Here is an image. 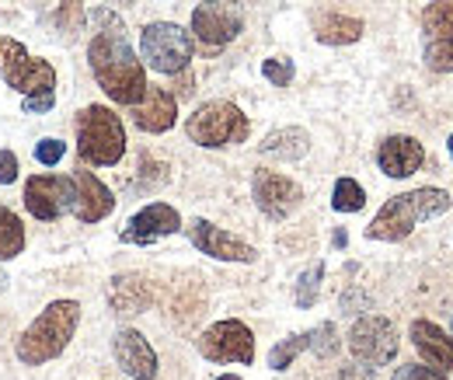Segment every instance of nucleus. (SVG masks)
Here are the masks:
<instances>
[{
  "label": "nucleus",
  "mask_w": 453,
  "mask_h": 380,
  "mask_svg": "<svg viewBox=\"0 0 453 380\" xmlns=\"http://www.w3.org/2000/svg\"><path fill=\"white\" fill-rule=\"evenodd\" d=\"M88 63L102 84V91L112 98L115 105H136L147 95V70L136 59L133 46L126 43L122 32H98L88 46Z\"/></svg>",
  "instance_id": "nucleus-1"
},
{
  "label": "nucleus",
  "mask_w": 453,
  "mask_h": 380,
  "mask_svg": "<svg viewBox=\"0 0 453 380\" xmlns=\"http://www.w3.org/2000/svg\"><path fill=\"white\" fill-rule=\"evenodd\" d=\"M447 210H450V192H443V189L426 185V189L401 192L377 210V217L366 227V237L370 241H404L418 223L443 217Z\"/></svg>",
  "instance_id": "nucleus-2"
},
{
  "label": "nucleus",
  "mask_w": 453,
  "mask_h": 380,
  "mask_svg": "<svg viewBox=\"0 0 453 380\" xmlns=\"http://www.w3.org/2000/svg\"><path fill=\"white\" fill-rule=\"evenodd\" d=\"M77 325H81V304L77 300H53L18 338V349H14L18 360L25 367H42V363L57 360L70 345Z\"/></svg>",
  "instance_id": "nucleus-3"
},
{
  "label": "nucleus",
  "mask_w": 453,
  "mask_h": 380,
  "mask_svg": "<svg viewBox=\"0 0 453 380\" xmlns=\"http://www.w3.org/2000/svg\"><path fill=\"white\" fill-rule=\"evenodd\" d=\"M77 154L91 167H115L126 154V126L112 109L88 105L81 109L77 122Z\"/></svg>",
  "instance_id": "nucleus-4"
},
{
  "label": "nucleus",
  "mask_w": 453,
  "mask_h": 380,
  "mask_svg": "<svg viewBox=\"0 0 453 380\" xmlns=\"http://www.w3.org/2000/svg\"><path fill=\"white\" fill-rule=\"evenodd\" d=\"M185 133L192 143L217 151L230 143H244L251 133V122L234 102H206L185 119Z\"/></svg>",
  "instance_id": "nucleus-5"
},
{
  "label": "nucleus",
  "mask_w": 453,
  "mask_h": 380,
  "mask_svg": "<svg viewBox=\"0 0 453 380\" xmlns=\"http://www.w3.org/2000/svg\"><path fill=\"white\" fill-rule=\"evenodd\" d=\"M0 77L7 88H14L25 98L35 95H57V70L46 59H32L18 39L0 35Z\"/></svg>",
  "instance_id": "nucleus-6"
},
{
  "label": "nucleus",
  "mask_w": 453,
  "mask_h": 380,
  "mask_svg": "<svg viewBox=\"0 0 453 380\" xmlns=\"http://www.w3.org/2000/svg\"><path fill=\"white\" fill-rule=\"evenodd\" d=\"M192 35L174 21H154L140 32V59L157 74H181L192 63Z\"/></svg>",
  "instance_id": "nucleus-7"
},
{
  "label": "nucleus",
  "mask_w": 453,
  "mask_h": 380,
  "mask_svg": "<svg viewBox=\"0 0 453 380\" xmlns=\"http://www.w3.org/2000/svg\"><path fill=\"white\" fill-rule=\"evenodd\" d=\"M199 353L210 360V363H241V367H251L255 363V335L251 328L237 318H226L210 325L199 335Z\"/></svg>",
  "instance_id": "nucleus-8"
},
{
  "label": "nucleus",
  "mask_w": 453,
  "mask_h": 380,
  "mask_svg": "<svg viewBox=\"0 0 453 380\" xmlns=\"http://www.w3.org/2000/svg\"><path fill=\"white\" fill-rule=\"evenodd\" d=\"M426 66L433 74H453V0H436L422 11Z\"/></svg>",
  "instance_id": "nucleus-9"
},
{
  "label": "nucleus",
  "mask_w": 453,
  "mask_h": 380,
  "mask_svg": "<svg viewBox=\"0 0 453 380\" xmlns=\"http://www.w3.org/2000/svg\"><path fill=\"white\" fill-rule=\"evenodd\" d=\"M241 28H244V11L234 0H206L192 11V32L210 50L234 43L241 35Z\"/></svg>",
  "instance_id": "nucleus-10"
},
{
  "label": "nucleus",
  "mask_w": 453,
  "mask_h": 380,
  "mask_svg": "<svg viewBox=\"0 0 453 380\" xmlns=\"http://www.w3.org/2000/svg\"><path fill=\"white\" fill-rule=\"evenodd\" d=\"M349 349L356 360L370 363V367H384L397 356V331L388 318L380 314H366L349 328Z\"/></svg>",
  "instance_id": "nucleus-11"
},
{
  "label": "nucleus",
  "mask_w": 453,
  "mask_h": 380,
  "mask_svg": "<svg viewBox=\"0 0 453 380\" xmlns=\"http://www.w3.org/2000/svg\"><path fill=\"white\" fill-rule=\"evenodd\" d=\"M251 196H255V206L265 213L269 220H286L293 217L303 203V189L286 178L280 171H269V167H258L255 178H251Z\"/></svg>",
  "instance_id": "nucleus-12"
},
{
  "label": "nucleus",
  "mask_w": 453,
  "mask_h": 380,
  "mask_svg": "<svg viewBox=\"0 0 453 380\" xmlns=\"http://www.w3.org/2000/svg\"><path fill=\"white\" fill-rule=\"evenodd\" d=\"M25 206L35 220H59L73 210V178L70 174H35L25 182Z\"/></svg>",
  "instance_id": "nucleus-13"
},
{
  "label": "nucleus",
  "mask_w": 453,
  "mask_h": 380,
  "mask_svg": "<svg viewBox=\"0 0 453 380\" xmlns=\"http://www.w3.org/2000/svg\"><path fill=\"white\" fill-rule=\"evenodd\" d=\"M188 241H192L203 255L220 259V262H255V259H258V252H255L248 241H241L237 234H230V230L210 223V220H192V223H188Z\"/></svg>",
  "instance_id": "nucleus-14"
},
{
  "label": "nucleus",
  "mask_w": 453,
  "mask_h": 380,
  "mask_svg": "<svg viewBox=\"0 0 453 380\" xmlns=\"http://www.w3.org/2000/svg\"><path fill=\"white\" fill-rule=\"evenodd\" d=\"M115 363L126 377L133 380H154L157 377V353L154 345L136 331V328H119L112 338Z\"/></svg>",
  "instance_id": "nucleus-15"
},
{
  "label": "nucleus",
  "mask_w": 453,
  "mask_h": 380,
  "mask_svg": "<svg viewBox=\"0 0 453 380\" xmlns=\"http://www.w3.org/2000/svg\"><path fill=\"white\" fill-rule=\"evenodd\" d=\"M178 230H181L178 210L168 206V203H150V206H143L140 213H133V217L126 220L119 237L126 244H154V241H161L168 234H178Z\"/></svg>",
  "instance_id": "nucleus-16"
},
{
  "label": "nucleus",
  "mask_w": 453,
  "mask_h": 380,
  "mask_svg": "<svg viewBox=\"0 0 453 380\" xmlns=\"http://www.w3.org/2000/svg\"><path fill=\"white\" fill-rule=\"evenodd\" d=\"M73 217L81 223H98L115 210V196L105 182H98V174L91 171H73Z\"/></svg>",
  "instance_id": "nucleus-17"
},
{
  "label": "nucleus",
  "mask_w": 453,
  "mask_h": 380,
  "mask_svg": "<svg viewBox=\"0 0 453 380\" xmlns=\"http://www.w3.org/2000/svg\"><path fill=\"white\" fill-rule=\"evenodd\" d=\"M129 115L143 133H168L178 122V98L165 88H147V95L136 105H129Z\"/></svg>",
  "instance_id": "nucleus-18"
},
{
  "label": "nucleus",
  "mask_w": 453,
  "mask_h": 380,
  "mask_svg": "<svg viewBox=\"0 0 453 380\" xmlns=\"http://www.w3.org/2000/svg\"><path fill=\"white\" fill-rule=\"evenodd\" d=\"M426 161V151L415 136H388L377 151V164L388 178H408Z\"/></svg>",
  "instance_id": "nucleus-19"
},
{
  "label": "nucleus",
  "mask_w": 453,
  "mask_h": 380,
  "mask_svg": "<svg viewBox=\"0 0 453 380\" xmlns=\"http://www.w3.org/2000/svg\"><path fill=\"white\" fill-rule=\"evenodd\" d=\"M411 342H415V349L422 353V360H426L429 367H436V370H443V374L453 370V338L440 325H433V322H426V318L411 322Z\"/></svg>",
  "instance_id": "nucleus-20"
},
{
  "label": "nucleus",
  "mask_w": 453,
  "mask_h": 380,
  "mask_svg": "<svg viewBox=\"0 0 453 380\" xmlns=\"http://www.w3.org/2000/svg\"><path fill=\"white\" fill-rule=\"evenodd\" d=\"M311 147V136L300 129V126H286V129H276L262 140V154L269 158H280V161H300Z\"/></svg>",
  "instance_id": "nucleus-21"
},
{
  "label": "nucleus",
  "mask_w": 453,
  "mask_h": 380,
  "mask_svg": "<svg viewBox=\"0 0 453 380\" xmlns=\"http://www.w3.org/2000/svg\"><path fill=\"white\" fill-rule=\"evenodd\" d=\"M314 32L325 46H349L363 35V21L359 18H345V14H321L314 21Z\"/></svg>",
  "instance_id": "nucleus-22"
},
{
  "label": "nucleus",
  "mask_w": 453,
  "mask_h": 380,
  "mask_svg": "<svg viewBox=\"0 0 453 380\" xmlns=\"http://www.w3.org/2000/svg\"><path fill=\"white\" fill-rule=\"evenodd\" d=\"M25 252V223L18 213H11L7 206H0V262L14 259Z\"/></svg>",
  "instance_id": "nucleus-23"
},
{
  "label": "nucleus",
  "mask_w": 453,
  "mask_h": 380,
  "mask_svg": "<svg viewBox=\"0 0 453 380\" xmlns=\"http://www.w3.org/2000/svg\"><path fill=\"white\" fill-rule=\"evenodd\" d=\"M366 206V192L356 178H339L335 182V192H332V210L339 213H359Z\"/></svg>",
  "instance_id": "nucleus-24"
},
{
  "label": "nucleus",
  "mask_w": 453,
  "mask_h": 380,
  "mask_svg": "<svg viewBox=\"0 0 453 380\" xmlns=\"http://www.w3.org/2000/svg\"><path fill=\"white\" fill-rule=\"evenodd\" d=\"M321 279H325V266H321V262H318V266H311V269L296 279V297H293V300H296V307H314V304H318Z\"/></svg>",
  "instance_id": "nucleus-25"
},
{
  "label": "nucleus",
  "mask_w": 453,
  "mask_h": 380,
  "mask_svg": "<svg viewBox=\"0 0 453 380\" xmlns=\"http://www.w3.org/2000/svg\"><path fill=\"white\" fill-rule=\"evenodd\" d=\"M303 349H307V335H289V338H283L280 345H273V353H269V367H273V370L293 367V360H296Z\"/></svg>",
  "instance_id": "nucleus-26"
},
{
  "label": "nucleus",
  "mask_w": 453,
  "mask_h": 380,
  "mask_svg": "<svg viewBox=\"0 0 453 380\" xmlns=\"http://www.w3.org/2000/svg\"><path fill=\"white\" fill-rule=\"evenodd\" d=\"M57 28L66 35H77L84 28V4L81 0H63L57 11Z\"/></svg>",
  "instance_id": "nucleus-27"
},
{
  "label": "nucleus",
  "mask_w": 453,
  "mask_h": 380,
  "mask_svg": "<svg viewBox=\"0 0 453 380\" xmlns=\"http://www.w3.org/2000/svg\"><path fill=\"white\" fill-rule=\"evenodd\" d=\"M307 349H314L318 356H332L335 349H339V331H335V325H318L311 335H307Z\"/></svg>",
  "instance_id": "nucleus-28"
},
{
  "label": "nucleus",
  "mask_w": 453,
  "mask_h": 380,
  "mask_svg": "<svg viewBox=\"0 0 453 380\" xmlns=\"http://www.w3.org/2000/svg\"><path fill=\"white\" fill-rule=\"evenodd\" d=\"M262 74H265V81H269V84L286 88V84L293 81V59H286V56H273V59H265V63H262Z\"/></svg>",
  "instance_id": "nucleus-29"
},
{
  "label": "nucleus",
  "mask_w": 453,
  "mask_h": 380,
  "mask_svg": "<svg viewBox=\"0 0 453 380\" xmlns=\"http://www.w3.org/2000/svg\"><path fill=\"white\" fill-rule=\"evenodd\" d=\"M63 154H66V143L57 140V136H50V140L35 143V161L46 164V167H57V164L63 161Z\"/></svg>",
  "instance_id": "nucleus-30"
},
{
  "label": "nucleus",
  "mask_w": 453,
  "mask_h": 380,
  "mask_svg": "<svg viewBox=\"0 0 453 380\" xmlns=\"http://www.w3.org/2000/svg\"><path fill=\"white\" fill-rule=\"evenodd\" d=\"M395 380H450L443 370L429 367V363H411V367H401L395 374Z\"/></svg>",
  "instance_id": "nucleus-31"
},
{
  "label": "nucleus",
  "mask_w": 453,
  "mask_h": 380,
  "mask_svg": "<svg viewBox=\"0 0 453 380\" xmlns=\"http://www.w3.org/2000/svg\"><path fill=\"white\" fill-rule=\"evenodd\" d=\"M18 182V158L14 151H0V185H14Z\"/></svg>",
  "instance_id": "nucleus-32"
},
{
  "label": "nucleus",
  "mask_w": 453,
  "mask_h": 380,
  "mask_svg": "<svg viewBox=\"0 0 453 380\" xmlns=\"http://www.w3.org/2000/svg\"><path fill=\"white\" fill-rule=\"evenodd\" d=\"M57 105V95H35V98H25V112H50Z\"/></svg>",
  "instance_id": "nucleus-33"
},
{
  "label": "nucleus",
  "mask_w": 453,
  "mask_h": 380,
  "mask_svg": "<svg viewBox=\"0 0 453 380\" xmlns=\"http://www.w3.org/2000/svg\"><path fill=\"white\" fill-rule=\"evenodd\" d=\"M217 380H241V377H237V374H220Z\"/></svg>",
  "instance_id": "nucleus-34"
},
{
  "label": "nucleus",
  "mask_w": 453,
  "mask_h": 380,
  "mask_svg": "<svg viewBox=\"0 0 453 380\" xmlns=\"http://www.w3.org/2000/svg\"><path fill=\"white\" fill-rule=\"evenodd\" d=\"M447 151H450V161H453V133H450V140H447Z\"/></svg>",
  "instance_id": "nucleus-35"
}]
</instances>
